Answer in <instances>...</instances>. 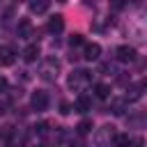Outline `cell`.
Returning <instances> with one entry per match:
<instances>
[{
  "label": "cell",
  "instance_id": "4fadbf2b",
  "mask_svg": "<svg viewBox=\"0 0 147 147\" xmlns=\"http://www.w3.org/2000/svg\"><path fill=\"white\" fill-rule=\"evenodd\" d=\"M0 62H2V64H11V62H14V48L2 46V48H0Z\"/></svg>",
  "mask_w": 147,
  "mask_h": 147
},
{
  "label": "cell",
  "instance_id": "7402d4cb",
  "mask_svg": "<svg viewBox=\"0 0 147 147\" xmlns=\"http://www.w3.org/2000/svg\"><path fill=\"white\" fill-rule=\"evenodd\" d=\"M71 147H85V142H83V140H78V142H76V145H71Z\"/></svg>",
  "mask_w": 147,
  "mask_h": 147
},
{
  "label": "cell",
  "instance_id": "2e32d148",
  "mask_svg": "<svg viewBox=\"0 0 147 147\" xmlns=\"http://www.w3.org/2000/svg\"><path fill=\"white\" fill-rule=\"evenodd\" d=\"M110 94V87L106 85V83H96L94 85V96H99V99H106Z\"/></svg>",
  "mask_w": 147,
  "mask_h": 147
},
{
  "label": "cell",
  "instance_id": "ac0fdd59",
  "mask_svg": "<svg viewBox=\"0 0 147 147\" xmlns=\"http://www.w3.org/2000/svg\"><path fill=\"white\" fill-rule=\"evenodd\" d=\"M85 41H83V34H71V39H69V46L74 48V46H83Z\"/></svg>",
  "mask_w": 147,
  "mask_h": 147
},
{
  "label": "cell",
  "instance_id": "cb8c5ba5",
  "mask_svg": "<svg viewBox=\"0 0 147 147\" xmlns=\"http://www.w3.org/2000/svg\"><path fill=\"white\" fill-rule=\"evenodd\" d=\"M37 147H39V145H37Z\"/></svg>",
  "mask_w": 147,
  "mask_h": 147
},
{
  "label": "cell",
  "instance_id": "9c48e42d",
  "mask_svg": "<svg viewBox=\"0 0 147 147\" xmlns=\"http://www.w3.org/2000/svg\"><path fill=\"white\" fill-rule=\"evenodd\" d=\"M74 110H78V113H87V110H92V101H90L85 94H80V96L74 101Z\"/></svg>",
  "mask_w": 147,
  "mask_h": 147
},
{
  "label": "cell",
  "instance_id": "30bf717a",
  "mask_svg": "<svg viewBox=\"0 0 147 147\" xmlns=\"http://www.w3.org/2000/svg\"><path fill=\"white\" fill-rule=\"evenodd\" d=\"M37 57H39V46L37 44H30V46L23 48V60L25 62H34Z\"/></svg>",
  "mask_w": 147,
  "mask_h": 147
},
{
  "label": "cell",
  "instance_id": "44dd1931",
  "mask_svg": "<svg viewBox=\"0 0 147 147\" xmlns=\"http://www.w3.org/2000/svg\"><path fill=\"white\" fill-rule=\"evenodd\" d=\"M142 145H145V140H142V138H133L129 147H142Z\"/></svg>",
  "mask_w": 147,
  "mask_h": 147
},
{
  "label": "cell",
  "instance_id": "8992f818",
  "mask_svg": "<svg viewBox=\"0 0 147 147\" xmlns=\"http://www.w3.org/2000/svg\"><path fill=\"white\" fill-rule=\"evenodd\" d=\"M115 57H117V62H131V60H136V51L124 44V46H119L115 51Z\"/></svg>",
  "mask_w": 147,
  "mask_h": 147
},
{
  "label": "cell",
  "instance_id": "e0dca14e",
  "mask_svg": "<svg viewBox=\"0 0 147 147\" xmlns=\"http://www.w3.org/2000/svg\"><path fill=\"white\" fill-rule=\"evenodd\" d=\"M48 9V2H30V11L32 14H44Z\"/></svg>",
  "mask_w": 147,
  "mask_h": 147
},
{
  "label": "cell",
  "instance_id": "ba28073f",
  "mask_svg": "<svg viewBox=\"0 0 147 147\" xmlns=\"http://www.w3.org/2000/svg\"><path fill=\"white\" fill-rule=\"evenodd\" d=\"M16 30H18V37H23V39H30V37H32V23H30L28 18H21Z\"/></svg>",
  "mask_w": 147,
  "mask_h": 147
},
{
  "label": "cell",
  "instance_id": "52a82bcc",
  "mask_svg": "<svg viewBox=\"0 0 147 147\" xmlns=\"http://www.w3.org/2000/svg\"><path fill=\"white\" fill-rule=\"evenodd\" d=\"M99 53H101V46L92 41V44H85L83 57H85V60H90V62H94V60H99Z\"/></svg>",
  "mask_w": 147,
  "mask_h": 147
},
{
  "label": "cell",
  "instance_id": "7a4b0ae2",
  "mask_svg": "<svg viewBox=\"0 0 147 147\" xmlns=\"http://www.w3.org/2000/svg\"><path fill=\"white\" fill-rule=\"evenodd\" d=\"M67 83H69L71 90H83L90 83V71L87 69H76V71H71V76H69Z\"/></svg>",
  "mask_w": 147,
  "mask_h": 147
},
{
  "label": "cell",
  "instance_id": "5bb4252c",
  "mask_svg": "<svg viewBox=\"0 0 147 147\" xmlns=\"http://www.w3.org/2000/svg\"><path fill=\"white\" fill-rule=\"evenodd\" d=\"M92 129H94V124H92V119H87V117H85V119H80V122H78V126H76L78 136H87Z\"/></svg>",
  "mask_w": 147,
  "mask_h": 147
},
{
  "label": "cell",
  "instance_id": "277c9868",
  "mask_svg": "<svg viewBox=\"0 0 147 147\" xmlns=\"http://www.w3.org/2000/svg\"><path fill=\"white\" fill-rule=\"evenodd\" d=\"M30 106H32V110H37V113L46 110V108H48V94H46L44 90H37V92L30 96Z\"/></svg>",
  "mask_w": 147,
  "mask_h": 147
},
{
  "label": "cell",
  "instance_id": "603a6c76",
  "mask_svg": "<svg viewBox=\"0 0 147 147\" xmlns=\"http://www.w3.org/2000/svg\"><path fill=\"white\" fill-rule=\"evenodd\" d=\"M5 147H14V145H9V142H7V145H5Z\"/></svg>",
  "mask_w": 147,
  "mask_h": 147
},
{
  "label": "cell",
  "instance_id": "7c38bea8",
  "mask_svg": "<svg viewBox=\"0 0 147 147\" xmlns=\"http://www.w3.org/2000/svg\"><path fill=\"white\" fill-rule=\"evenodd\" d=\"M124 108H126V99H113L108 110H110L113 115H122V113H124Z\"/></svg>",
  "mask_w": 147,
  "mask_h": 147
},
{
  "label": "cell",
  "instance_id": "6da1fadb",
  "mask_svg": "<svg viewBox=\"0 0 147 147\" xmlns=\"http://www.w3.org/2000/svg\"><path fill=\"white\" fill-rule=\"evenodd\" d=\"M57 74H60V62H57L55 57H48V60L41 62V67H39V76H41L44 80H55Z\"/></svg>",
  "mask_w": 147,
  "mask_h": 147
},
{
  "label": "cell",
  "instance_id": "3957f363",
  "mask_svg": "<svg viewBox=\"0 0 147 147\" xmlns=\"http://www.w3.org/2000/svg\"><path fill=\"white\" fill-rule=\"evenodd\" d=\"M113 129H115V126H101V129H96V133H94V142H96L99 147L110 145V142H113V138L117 136Z\"/></svg>",
  "mask_w": 147,
  "mask_h": 147
},
{
  "label": "cell",
  "instance_id": "5b68a950",
  "mask_svg": "<svg viewBox=\"0 0 147 147\" xmlns=\"http://www.w3.org/2000/svg\"><path fill=\"white\" fill-rule=\"evenodd\" d=\"M46 30H48L51 34H60V32L64 30V18H62L60 14L51 16V18H48V25H46Z\"/></svg>",
  "mask_w": 147,
  "mask_h": 147
},
{
  "label": "cell",
  "instance_id": "ffe728a7",
  "mask_svg": "<svg viewBox=\"0 0 147 147\" xmlns=\"http://www.w3.org/2000/svg\"><path fill=\"white\" fill-rule=\"evenodd\" d=\"M7 87H9L7 78H2V76H0V94H5V92H7Z\"/></svg>",
  "mask_w": 147,
  "mask_h": 147
},
{
  "label": "cell",
  "instance_id": "d6986e66",
  "mask_svg": "<svg viewBox=\"0 0 147 147\" xmlns=\"http://www.w3.org/2000/svg\"><path fill=\"white\" fill-rule=\"evenodd\" d=\"M60 113H62V115H67V113H71V103H67V101H62V103H60Z\"/></svg>",
  "mask_w": 147,
  "mask_h": 147
},
{
  "label": "cell",
  "instance_id": "8fae6325",
  "mask_svg": "<svg viewBox=\"0 0 147 147\" xmlns=\"http://www.w3.org/2000/svg\"><path fill=\"white\" fill-rule=\"evenodd\" d=\"M140 94H142V85L136 83V85H129V87H126V96H124V99H126V103H129V101L140 99Z\"/></svg>",
  "mask_w": 147,
  "mask_h": 147
},
{
  "label": "cell",
  "instance_id": "9a60e30c",
  "mask_svg": "<svg viewBox=\"0 0 147 147\" xmlns=\"http://www.w3.org/2000/svg\"><path fill=\"white\" fill-rule=\"evenodd\" d=\"M129 145H131V138L126 133H117L113 138V147H129Z\"/></svg>",
  "mask_w": 147,
  "mask_h": 147
}]
</instances>
